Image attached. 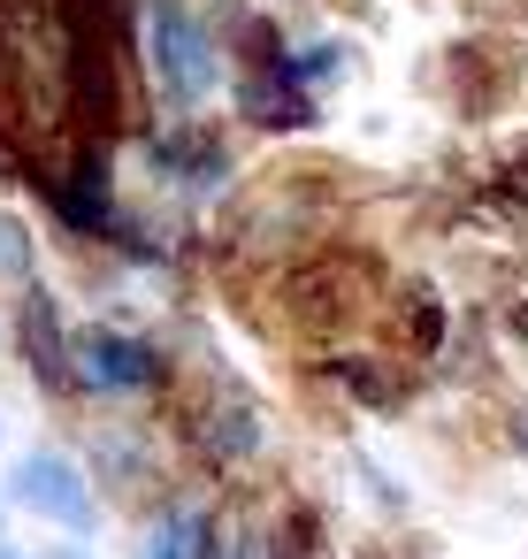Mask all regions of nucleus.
I'll return each mask as SVG.
<instances>
[{
  "instance_id": "2",
  "label": "nucleus",
  "mask_w": 528,
  "mask_h": 559,
  "mask_svg": "<svg viewBox=\"0 0 528 559\" xmlns=\"http://www.w3.org/2000/svg\"><path fill=\"white\" fill-rule=\"evenodd\" d=\"M9 490H16V506H24V513H39V521H55V528H70V536H85V528L100 521L93 483H85V475H77V460H70V452H55V444H32V452L16 460Z\"/></svg>"
},
{
  "instance_id": "3",
  "label": "nucleus",
  "mask_w": 528,
  "mask_h": 559,
  "mask_svg": "<svg viewBox=\"0 0 528 559\" xmlns=\"http://www.w3.org/2000/svg\"><path fill=\"white\" fill-rule=\"evenodd\" d=\"M70 368H77L85 391H108V399H131V391L154 383V353L139 337H123V330H85L70 345Z\"/></svg>"
},
{
  "instance_id": "5",
  "label": "nucleus",
  "mask_w": 528,
  "mask_h": 559,
  "mask_svg": "<svg viewBox=\"0 0 528 559\" xmlns=\"http://www.w3.org/2000/svg\"><path fill=\"white\" fill-rule=\"evenodd\" d=\"M245 116H253V123H307L314 108H307L299 78L276 70V78H253V85H245Z\"/></svg>"
},
{
  "instance_id": "1",
  "label": "nucleus",
  "mask_w": 528,
  "mask_h": 559,
  "mask_svg": "<svg viewBox=\"0 0 528 559\" xmlns=\"http://www.w3.org/2000/svg\"><path fill=\"white\" fill-rule=\"evenodd\" d=\"M146 55H154V85H161L169 108H200V100L223 85V55H215L207 24H200L192 9H177V0H154Z\"/></svg>"
},
{
  "instance_id": "6",
  "label": "nucleus",
  "mask_w": 528,
  "mask_h": 559,
  "mask_svg": "<svg viewBox=\"0 0 528 559\" xmlns=\"http://www.w3.org/2000/svg\"><path fill=\"white\" fill-rule=\"evenodd\" d=\"M146 559H207V551H200V521H192V513H169V521L154 528Z\"/></svg>"
},
{
  "instance_id": "8",
  "label": "nucleus",
  "mask_w": 528,
  "mask_h": 559,
  "mask_svg": "<svg viewBox=\"0 0 528 559\" xmlns=\"http://www.w3.org/2000/svg\"><path fill=\"white\" fill-rule=\"evenodd\" d=\"M39 559H85V551H77V544H62V551H39Z\"/></svg>"
},
{
  "instance_id": "4",
  "label": "nucleus",
  "mask_w": 528,
  "mask_h": 559,
  "mask_svg": "<svg viewBox=\"0 0 528 559\" xmlns=\"http://www.w3.org/2000/svg\"><path fill=\"white\" fill-rule=\"evenodd\" d=\"M24 353H32L39 383H55V391H70V383H77L70 345H62V314H55V299H47V292H32V299H24Z\"/></svg>"
},
{
  "instance_id": "9",
  "label": "nucleus",
  "mask_w": 528,
  "mask_h": 559,
  "mask_svg": "<svg viewBox=\"0 0 528 559\" xmlns=\"http://www.w3.org/2000/svg\"><path fill=\"white\" fill-rule=\"evenodd\" d=\"M0 559H24V551H16V544H0Z\"/></svg>"
},
{
  "instance_id": "10",
  "label": "nucleus",
  "mask_w": 528,
  "mask_h": 559,
  "mask_svg": "<svg viewBox=\"0 0 528 559\" xmlns=\"http://www.w3.org/2000/svg\"><path fill=\"white\" fill-rule=\"evenodd\" d=\"M0 521H9V498H0Z\"/></svg>"
},
{
  "instance_id": "7",
  "label": "nucleus",
  "mask_w": 528,
  "mask_h": 559,
  "mask_svg": "<svg viewBox=\"0 0 528 559\" xmlns=\"http://www.w3.org/2000/svg\"><path fill=\"white\" fill-rule=\"evenodd\" d=\"M24 276H32V230L0 215V284H24Z\"/></svg>"
},
{
  "instance_id": "11",
  "label": "nucleus",
  "mask_w": 528,
  "mask_h": 559,
  "mask_svg": "<svg viewBox=\"0 0 528 559\" xmlns=\"http://www.w3.org/2000/svg\"><path fill=\"white\" fill-rule=\"evenodd\" d=\"M520 162H528V154H520Z\"/></svg>"
}]
</instances>
